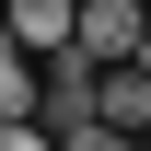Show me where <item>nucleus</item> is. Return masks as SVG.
<instances>
[{
    "label": "nucleus",
    "mask_w": 151,
    "mask_h": 151,
    "mask_svg": "<svg viewBox=\"0 0 151 151\" xmlns=\"http://www.w3.org/2000/svg\"><path fill=\"white\" fill-rule=\"evenodd\" d=\"M139 35H151V12H139V0H81V58H105V70H116V58H139Z\"/></svg>",
    "instance_id": "f257e3e1"
},
{
    "label": "nucleus",
    "mask_w": 151,
    "mask_h": 151,
    "mask_svg": "<svg viewBox=\"0 0 151 151\" xmlns=\"http://www.w3.org/2000/svg\"><path fill=\"white\" fill-rule=\"evenodd\" d=\"M0 35L35 47V58H58V47L81 35V0H0Z\"/></svg>",
    "instance_id": "f03ea898"
},
{
    "label": "nucleus",
    "mask_w": 151,
    "mask_h": 151,
    "mask_svg": "<svg viewBox=\"0 0 151 151\" xmlns=\"http://www.w3.org/2000/svg\"><path fill=\"white\" fill-rule=\"evenodd\" d=\"M93 116H105V128H128V139L151 128V70H139V58H116V70L93 81Z\"/></svg>",
    "instance_id": "7ed1b4c3"
},
{
    "label": "nucleus",
    "mask_w": 151,
    "mask_h": 151,
    "mask_svg": "<svg viewBox=\"0 0 151 151\" xmlns=\"http://www.w3.org/2000/svg\"><path fill=\"white\" fill-rule=\"evenodd\" d=\"M35 105H47V58L0 35V128H12V116H35Z\"/></svg>",
    "instance_id": "20e7f679"
},
{
    "label": "nucleus",
    "mask_w": 151,
    "mask_h": 151,
    "mask_svg": "<svg viewBox=\"0 0 151 151\" xmlns=\"http://www.w3.org/2000/svg\"><path fill=\"white\" fill-rule=\"evenodd\" d=\"M0 151H58V128H47V116H12V128H0Z\"/></svg>",
    "instance_id": "39448f33"
},
{
    "label": "nucleus",
    "mask_w": 151,
    "mask_h": 151,
    "mask_svg": "<svg viewBox=\"0 0 151 151\" xmlns=\"http://www.w3.org/2000/svg\"><path fill=\"white\" fill-rule=\"evenodd\" d=\"M58 151H139V139H128V128H105V116H93V128H70Z\"/></svg>",
    "instance_id": "423d86ee"
},
{
    "label": "nucleus",
    "mask_w": 151,
    "mask_h": 151,
    "mask_svg": "<svg viewBox=\"0 0 151 151\" xmlns=\"http://www.w3.org/2000/svg\"><path fill=\"white\" fill-rule=\"evenodd\" d=\"M139 70H151V35H139Z\"/></svg>",
    "instance_id": "0eeeda50"
}]
</instances>
